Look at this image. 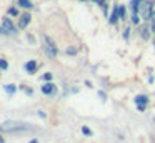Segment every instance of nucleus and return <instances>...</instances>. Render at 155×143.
Returning <instances> with one entry per match:
<instances>
[{"instance_id": "obj_20", "label": "nucleus", "mask_w": 155, "mask_h": 143, "mask_svg": "<svg viewBox=\"0 0 155 143\" xmlns=\"http://www.w3.org/2000/svg\"><path fill=\"white\" fill-rule=\"evenodd\" d=\"M30 143H38V141H37V140H32V141H30Z\"/></svg>"}, {"instance_id": "obj_14", "label": "nucleus", "mask_w": 155, "mask_h": 143, "mask_svg": "<svg viewBox=\"0 0 155 143\" xmlns=\"http://www.w3.org/2000/svg\"><path fill=\"white\" fill-rule=\"evenodd\" d=\"M142 37H143V38H148V27L147 25L142 27Z\"/></svg>"}, {"instance_id": "obj_2", "label": "nucleus", "mask_w": 155, "mask_h": 143, "mask_svg": "<svg viewBox=\"0 0 155 143\" xmlns=\"http://www.w3.org/2000/svg\"><path fill=\"white\" fill-rule=\"evenodd\" d=\"M138 12H140V15L143 17L145 20H150L152 18V13H153V3L150 2H142L140 3V8H138Z\"/></svg>"}, {"instance_id": "obj_15", "label": "nucleus", "mask_w": 155, "mask_h": 143, "mask_svg": "<svg viewBox=\"0 0 155 143\" xmlns=\"http://www.w3.org/2000/svg\"><path fill=\"white\" fill-rule=\"evenodd\" d=\"M132 22H134V23H138V22H140V18H138V13H137V12H134V15H132Z\"/></svg>"}, {"instance_id": "obj_21", "label": "nucleus", "mask_w": 155, "mask_h": 143, "mask_svg": "<svg viewBox=\"0 0 155 143\" xmlns=\"http://www.w3.org/2000/svg\"><path fill=\"white\" fill-rule=\"evenodd\" d=\"M0 143H4V138H0Z\"/></svg>"}, {"instance_id": "obj_6", "label": "nucleus", "mask_w": 155, "mask_h": 143, "mask_svg": "<svg viewBox=\"0 0 155 143\" xmlns=\"http://www.w3.org/2000/svg\"><path fill=\"white\" fill-rule=\"evenodd\" d=\"M25 70H27L28 73H35V70H37V62H34V60L27 62L25 63Z\"/></svg>"}, {"instance_id": "obj_13", "label": "nucleus", "mask_w": 155, "mask_h": 143, "mask_svg": "<svg viewBox=\"0 0 155 143\" xmlns=\"http://www.w3.org/2000/svg\"><path fill=\"white\" fill-rule=\"evenodd\" d=\"M118 15H120L122 18H125V15H127V10H125V7H118Z\"/></svg>"}, {"instance_id": "obj_9", "label": "nucleus", "mask_w": 155, "mask_h": 143, "mask_svg": "<svg viewBox=\"0 0 155 143\" xmlns=\"http://www.w3.org/2000/svg\"><path fill=\"white\" fill-rule=\"evenodd\" d=\"M117 18H118V7H115L114 12H112V15H110V18H108V20H110V23H115V22H117Z\"/></svg>"}, {"instance_id": "obj_3", "label": "nucleus", "mask_w": 155, "mask_h": 143, "mask_svg": "<svg viewBox=\"0 0 155 143\" xmlns=\"http://www.w3.org/2000/svg\"><path fill=\"white\" fill-rule=\"evenodd\" d=\"M45 42H47V45H45L47 55L50 57V58H55V57H57V45L54 43V40H52L50 37H45Z\"/></svg>"}, {"instance_id": "obj_18", "label": "nucleus", "mask_w": 155, "mask_h": 143, "mask_svg": "<svg viewBox=\"0 0 155 143\" xmlns=\"http://www.w3.org/2000/svg\"><path fill=\"white\" fill-rule=\"evenodd\" d=\"M44 78H45V80H50V78H52V75H50V73H45Z\"/></svg>"}, {"instance_id": "obj_17", "label": "nucleus", "mask_w": 155, "mask_h": 143, "mask_svg": "<svg viewBox=\"0 0 155 143\" xmlns=\"http://www.w3.org/2000/svg\"><path fill=\"white\" fill-rule=\"evenodd\" d=\"M82 132H84L85 135H92V132H90V130L87 128V126H84V128H82Z\"/></svg>"}, {"instance_id": "obj_8", "label": "nucleus", "mask_w": 155, "mask_h": 143, "mask_svg": "<svg viewBox=\"0 0 155 143\" xmlns=\"http://www.w3.org/2000/svg\"><path fill=\"white\" fill-rule=\"evenodd\" d=\"M42 92H44L45 95H50V93L55 92V88H54L52 83H45V85H42Z\"/></svg>"}, {"instance_id": "obj_11", "label": "nucleus", "mask_w": 155, "mask_h": 143, "mask_svg": "<svg viewBox=\"0 0 155 143\" xmlns=\"http://www.w3.org/2000/svg\"><path fill=\"white\" fill-rule=\"evenodd\" d=\"M18 5H20V7H25V8H32L30 0H18Z\"/></svg>"}, {"instance_id": "obj_19", "label": "nucleus", "mask_w": 155, "mask_h": 143, "mask_svg": "<svg viewBox=\"0 0 155 143\" xmlns=\"http://www.w3.org/2000/svg\"><path fill=\"white\" fill-rule=\"evenodd\" d=\"M10 13H12V15H17L18 12H17V8H10Z\"/></svg>"}, {"instance_id": "obj_1", "label": "nucleus", "mask_w": 155, "mask_h": 143, "mask_svg": "<svg viewBox=\"0 0 155 143\" xmlns=\"http://www.w3.org/2000/svg\"><path fill=\"white\" fill-rule=\"evenodd\" d=\"M28 126L22 122H5L0 125L2 132H22V130H27Z\"/></svg>"}, {"instance_id": "obj_10", "label": "nucleus", "mask_w": 155, "mask_h": 143, "mask_svg": "<svg viewBox=\"0 0 155 143\" xmlns=\"http://www.w3.org/2000/svg\"><path fill=\"white\" fill-rule=\"evenodd\" d=\"M142 2H143V0H134V2H132V8H134V12H138Z\"/></svg>"}, {"instance_id": "obj_4", "label": "nucleus", "mask_w": 155, "mask_h": 143, "mask_svg": "<svg viewBox=\"0 0 155 143\" xmlns=\"http://www.w3.org/2000/svg\"><path fill=\"white\" fill-rule=\"evenodd\" d=\"M0 33H4V35L15 33V27H14V23H12L8 18H4V25L0 27Z\"/></svg>"}, {"instance_id": "obj_5", "label": "nucleus", "mask_w": 155, "mask_h": 143, "mask_svg": "<svg viewBox=\"0 0 155 143\" xmlns=\"http://www.w3.org/2000/svg\"><path fill=\"white\" fill-rule=\"evenodd\" d=\"M135 102H137V105H138V108H140V110H145V105H147L148 98L145 95H138L137 98H135Z\"/></svg>"}, {"instance_id": "obj_12", "label": "nucleus", "mask_w": 155, "mask_h": 143, "mask_svg": "<svg viewBox=\"0 0 155 143\" xmlns=\"http://www.w3.org/2000/svg\"><path fill=\"white\" fill-rule=\"evenodd\" d=\"M5 92L7 93H15V85H5Z\"/></svg>"}, {"instance_id": "obj_16", "label": "nucleus", "mask_w": 155, "mask_h": 143, "mask_svg": "<svg viewBox=\"0 0 155 143\" xmlns=\"http://www.w3.org/2000/svg\"><path fill=\"white\" fill-rule=\"evenodd\" d=\"M7 62H5V60H0V68H2V70H5V68H7Z\"/></svg>"}, {"instance_id": "obj_7", "label": "nucleus", "mask_w": 155, "mask_h": 143, "mask_svg": "<svg viewBox=\"0 0 155 143\" xmlns=\"http://www.w3.org/2000/svg\"><path fill=\"white\" fill-rule=\"evenodd\" d=\"M28 22H30V15L25 13V15L20 17V23H18V27H20V28H25V27L28 25Z\"/></svg>"}]
</instances>
